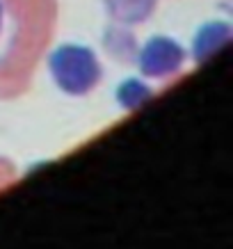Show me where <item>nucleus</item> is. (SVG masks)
<instances>
[{"mask_svg":"<svg viewBox=\"0 0 233 249\" xmlns=\"http://www.w3.org/2000/svg\"><path fill=\"white\" fill-rule=\"evenodd\" d=\"M48 71L57 89L69 96L90 94L103 78L96 53L80 44H62L48 55Z\"/></svg>","mask_w":233,"mask_h":249,"instance_id":"obj_1","label":"nucleus"},{"mask_svg":"<svg viewBox=\"0 0 233 249\" xmlns=\"http://www.w3.org/2000/svg\"><path fill=\"white\" fill-rule=\"evenodd\" d=\"M137 69L144 78L151 80H165L176 76L188 62V51L167 35H156L144 41V46L137 51Z\"/></svg>","mask_w":233,"mask_h":249,"instance_id":"obj_2","label":"nucleus"},{"mask_svg":"<svg viewBox=\"0 0 233 249\" xmlns=\"http://www.w3.org/2000/svg\"><path fill=\"white\" fill-rule=\"evenodd\" d=\"M229 39H231V25L226 21L203 23L192 39V60L206 62L217 51H222L229 44Z\"/></svg>","mask_w":233,"mask_h":249,"instance_id":"obj_3","label":"nucleus"},{"mask_svg":"<svg viewBox=\"0 0 233 249\" xmlns=\"http://www.w3.org/2000/svg\"><path fill=\"white\" fill-rule=\"evenodd\" d=\"M156 2L158 0H103L110 18L117 21L119 25H126V28L146 21L153 14Z\"/></svg>","mask_w":233,"mask_h":249,"instance_id":"obj_4","label":"nucleus"},{"mask_svg":"<svg viewBox=\"0 0 233 249\" xmlns=\"http://www.w3.org/2000/svg\"><path fill=\"white\" fill-rule=\"evenodd\" d=\"M151 96H153V89L142 78H126L124 83L117 85V91H114L117 106L126 112H133L137 107H142L144 103H149Z\"/></svg>","mask_w":233,"mask_h":249,"instance_id":"obj_5","label":"nucleus"},{"mask_svg":"<svg viewBox=\"0 0 233 249\" xmlns=\"http://www.w3.org/2000/svg\"><path fill=\"white\" fill-rule=\"evenodd\" d=\"M0 30H2V2H0Z\"/></svg>","mask_w":233,"mask_h":249,"instance_id":"obj_6","label":"nucleus"}]
</instances>
